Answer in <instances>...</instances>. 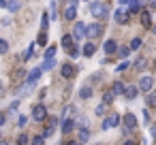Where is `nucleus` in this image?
I'll return each mask as SVG.
<instances>
[{
    "label": "nucleus",
    "mask_w": 156,
    "mask_h": 145,
    "mask_svg": "<svg viewBox=\"0 0 156 145\" xmlns=\"http://www.w3.org/2000/svg\"><path fill=\"white\" fill-rule=\"evenodd\" d=\"M90 13H92V17L103 19V17H107V7L103 2H92L90 5Z\"/></svg>",
    "instance_id": "f257e3e1"
},
{
    "label": "nucleus",
    "mask_w": 156,
    "mask_h": 145,
    "mask_svg": "<svg viewBox=\"0 0 156 145\" xmlns=\"http://www.w3.org/2000/svg\"><path fill=\"white\" fill-rule=\"evenodd\" d=\"M101 34H103V26H101L98 22L86 26V39H98Z\"/></svg>",
    "instance_id": "f03ea898"
},
{
    "label": "nucleus",
    "mask_w": 156,
    "mask_h": 145,
    "mask_svg": "<svg viewBox=\"0 0 156 145\" xmlns=\"http://www.w3.org/2000/svg\"><path fill=\"white\" fill-rule=\"evenodd\" d=\"M45 117H47V109L43 105H34L32 107V119L34 122H43Z\"/></svg>",
    "instance_id": "7ed1b4c3"
},
{
    "label": "nucleus",
    "mask_w": 156,
    "mask_h": 145,
    "mask_svg": "<svg viewBox=\"0 0 156 145\" xmlns=\"http://www.w3.org/2000/svg\"><path fill=\"white\" fill-rule=\"evenodd\" d=\"M41 75H43V71H41V66H37V68H32V71L28 73V77H26V83H28V85H37V81L41 79Z\"/></svg>",
    "instance_id": "20e7f679"
},
{
    "label": "nucleus",
    "mask_w": 156,
    "mask_h": 145,
    "mask_svg": "<svg viewBox=\"0 0 156 145\" xmlns=\"http://www.w3.org/2000/svg\"><path fill=\"white\" fill-rule=\"evenodd\" d=\"M64 17H66L69 22H73V19L77 17V0H69V7H66V11H64Z\"/></svg>",
    "instance_id": "39448f33"
},
{
    "label": "nucleus",
    "mask_w": 156,
    "mask_h": 145,
    "mask_svg": "<svg viewBox=\"0 0 156 145\" xmlns=\"http://www.w3.org/2000/svg\"><path fill=\"white\" fill-rule=\"evenodd\" d=\"M81 39H86V24L77 22L73 28V41H81Z\"/></svg>",
    "instance_id": "423d86ee"
},
{
    "label": "nucleus",
    "mask_w": 156,
    "mask_h": 145,
    "mask_svg": "<svg viewBox=\"0 0 156 145\" xmlns=\"http://www.w3.org/2000/svg\"><path fill=\"white\" fill-rule=\"evenodd\" d=\"M118 124H120V115L111 113L109 117L103 119V126H101V128H103V130H109V128H113V126H118Z\"/></svg>",
    "instance_id": "0eeeda50"
},
{
    "label": "nucleus",
    "mask_w": 156,
    "mask_h": 145,
    "mask_svg": "<svg viewBox=\"0 0 156 145\" xmlns=\"http://www.w3.org/2000/svg\"><path fill=\"white\" fill-rule=\"evenodd\" d=\"M152 85H154V77H141V81H139V92H150L152 90Z\"/></svg>",
    "instance_id": "6e6552de"
},
{
    "label": "nucleus",
    "mask_w": 156,
    "mask_h": 145,
    "mask_svg": "<svg viewBox=\"0 0 156 145\" xmlns=\"http://www.w3.org/2000/svg\"><path fill=\"white\" fill-rule=\"evenodd\" d=\"M124 126H126V132H130L133 128H137V117L133 113H126L124 115Z\"/></svg>",
    "instance_id": "1a4fd4ad"
},
{
    "label": "nucleus",
    "mask_w": 156,
    "mask_h": 145,
    "mask_svg": "<svg viewBox=\"0 0 156 145\" xmlns=\"http://www.w3.org/2000/svg\"><path fill=\"white\" fill-rule=\"evenodd\" d=\"M139 15H141V26H143V28H150V26H152V15H150V11L143 9Z\"/></svg>",
    "instance_id": "9d476101"
},
{
    "label": "nucleus",
    "mask_w": 156,
    "mask_h": 145,
    "mask_svg": "<svg viewBox=\"0 0 156 145\" xmlns=\"http://www.w3.org/2000/svg\"><path fill=\"white\" fill-rule=\"evenodd\" d=\"M115 49H118V43H115L113 39H109V41L103 43V51H105V54H115Z\"/></svg>",
    "instance_id": "9b49d317"
},
{
    "label": "nucleus",
    "mask_w": 156,
    "mask_h": 145,
    "mask_svg": "<svg viewBox=\"0 0 156 145\" xmlns=\"http://www.w3.org/2000/svg\"><path fill=\"white\" fill-rule=\"evenodd\" d=\"M113 19H115V24H126V22H128V13L122 11V9H118L115 15H113Z\"/></svg>",
    "instance_id": "f8f14e48"
},
{
    "label": "nucleus",
    "mask_w": 156,
    "mask_h": 145,
    "mask_svg": "<svg viewBox=\"0 0 156 145\" xmlns=\"http://www.w3.org/2000/svg\"><path fill=\"white\" fill-rule=\"evenodd\" d=\"M5 7H7V11H11V13H15V11H20V7H22V2H20V0H7V2H5Z\"/></svg>",
    "instance_id": "ddd939ff"
},
{
    "label": "nucleus",
    "mask_w": 156,
    "mask_h": 145,
    "mask_svg": "<svg viewBox=\"0 0 156 145\" xmlns=\"http://www.w3.org/2000/svg\"><path fill=\"white\" fill-rule=\"evenodd\" d=\"M143 11V2H141V0H135V2H130V9H128V13H141Z\"/></svg>",
    "instance_id": "4468645a"
},
{
    "label": "nucleus",
    "mask_w": 156,
    "mask_h": 145,
    "mask_svg": "<svg viewBox=\"0 0 156 145\" xmlns=\"http://www.w3.org/2000/svg\"><path fill=\"white\" fill-rule=\"evenodd\" d=\"M73 75H75V68H73L71 64H64V66H62V77H64V79H71Z\"/></svg>",
    "instance_id": "2eb2a0df"
},
{
    "label": "nucleus",
    "mask_w": 156,
    "mask_h": 145,
    "mask_svg": "<svg viewBox=\"0 0 156 145\" xmlns=\"http://www.w3.org/2000/svg\"><path fill=\"white\" fill-rule=\"evenodd\" d=\"M124 88H126V85H124L122 81H115V83L111 85V94H113V96H115V94H124Z\"/></svg>",
    "instance_id": "dca6fc26"
},
{
    "label": "nucleus",
    "mask_w": 156,
    "mask_h": 145,
    "mask_svg": "<svg viewBox=\"0 0 156 145\" xmlns=\"http://www.w3.org/2000/svg\"><path fill=\"white\" fill-rule=\"evenodd\" d=\"M73 128H75V122H73V119H66V122L62 124V132H64V134H69Z\"/></svg>",
    "instance_id": "f3484780"
},
{
    "label": "nucleus",
    "mask_w": 156,
    "mask_h": 145,
    "mask_svg": "<svg viewBox=\"0 0 156 145\" xmlns=\"http://www.w3.org/2000/svg\"><path fill=\"white\" fill-rule=\"evenodd\" d=\"M79 96H81V98H90V96H92V88H90V85H83V88L79 90Z\"/></svg>",
    "instance_id": "a211bd4d"
},
{
    "label": "nucleus",
    "mask_w": 156,
    "mask_h": 145,
    "mask_svg": "<svg viewBox=\"0 0 156 145\" xmlns=\"http://www.w3.org/2000/svg\"><path fill=\"white\" fill-rule=\"evenodd\" d=\"M90 139V130H86V128H79V143H86Z\"/></svg>",
    "instance_id": "6ab92c4d"
},
{
    "label": "nucleus",
    "mask_w": 156,
    "mask_h": 145,
    "mask_svg": "<svg viewBox=\"0 0 156 145\" xmlns=\"http://www.w3.org/2000/svg\"><path fill=\"white\" fill-rule=\"evenodd\" d=\"M73 45H75V43H73V36H64V39H62V47H64V49H73Z\"/></svg>",
    "instance_id": "aec40b11"
},
{
    "label": "nucleus",
    "mask_w": 156,
    "mask_h": 145,
    "mask_svg": "<svg viewBox=\"0 0 156 145\" xmlns=\"http://www.w3.org/2000/svg\"><path fill=\"white\" fill-rule=\"evenodd\" d=\"M94 51H96V47H94L92 43H86V45H83V56H92Z\"/></svg>",
    "instance_id": "412c9836"
},
{
    "label": "nucleus",
    "mask_w": 156,
    "mask_h": 145,
    "mask_svg": "<svg viewBox=\"0 0 156 145\" xmlns=\"http://www.w3.org/2000/svg\"><path fill=\"white\" fill-rule=\"evenodd\" d=\"M124 96L126 98H135L137 96V88H133V85L130 88H124Z\"/></svg>",
    "instance_id": "4be33fe9"
},
{
    "label": "nucleus",
    "mask_w": 156,
    "mask_h": 145,
    "mask_svg": "<svg viewBox=\"0 0 156 145\" xmlns=\"http://www.w3.org/2000/svg\"><path fill=\"white\" fill-rule=\"evenodd\" d=\"M54 56H56V45H51V47L45 49V60H51Z\"/></svg>",
    "instance_id": "5701e85b"
},
{
    "label": "nucleus",
    "mask_w": 156,
    "mask_h": 145,
    "mask_svg": "<svg viewBox=\"0 0 156 145\" xmlns=\"http://www.w3.org/2000/svg\"><path fill=\"white\" fill-rule=\"evenodd\" d=\"M54 66H56V60H45L43 66H41V71H51Z\"/></svg>",
    "instance_id": "b1692460"
},
{
    "label": "nucleus",
    "mask_w": 156,
    "mask_h": 145,
    "mask_svg": "<svg viewBox=\"0 0 156 145\" xmlns=\"http://www.w3.org/2000/svg\"><path fill=\"white\" fill-rule=\"evenodd\" d=\"M133 64H135V68H137V71H143V68H145V60H143V58L133 60Z\"/></svg>",
    "instance_id": "393cba45"
},
{
    "label": "nucleus",
    "mask_w": 156,
    "mask_h": 145,
    "mask_svg": "<svg viewBox=\"0 0 156 145\" xmlns=\"http://www.w3.org/2000/svg\"><path fill=\"white\" fill-rule=\"evenodd\" d=\"M41 28H43V32H45V30L49 28V15H47V13H45V15L41 17Z\"/></svg>",
    "instance_id": "a878e982"
},
{
    "label": "nucleus",
    "mask_w": 156,
    "mask_h": 145,
    "mask_svg": "<svg viewBox=\"0 0 156 145\" xmlns=\"http://www.w3.org/2000/svg\"><path fill=\"white\" fill-rule=\"evenodd\" d=\"M141 45H143V41H141V39H133V41H130V47H128V49H139Z\"/></svg>",
    "instance_id": "bb28decb"
},
{
    "label": "nucleus",
    "mask_w": 156,
    "mask_h": 145,
    "mask_svg": "<svg viewBox=\"0 0 156 145\" xmlns=\"http://www.w3.org/2000/svg\"><path fill=\"white\" fill-rule=\"evenodd\" d=\"M105 111H107V105H105V102H101V105L94 109V113H96V115H105Z\"/></svg>",
    "instance_id": "cd10ccee"
},
{
    "label": "nucleus",
    "mask_w": 156,
    "mask_h": 145,
    "mask_svg": "<svg viewBox=\"0 0 156 145\" xmlns=\"http://www.w3.org/2000/svg\"><path fill=\"white\" fill-rule=\"evenodd\" d=\"M37 45H47V34H45V32H41V34H39V39H37Z\"/></svg>",
    "instance_id": "c85d7f7f"
},
{
    "label": "nucleus",
    "mask_w": 156,
    "mask_h": 145,
    "mask_svg": "<svg viewBox=\"0 0 156 145\" xmlns=\"http://www.w3.org/2000/svg\"><path fill=\"white\" fill-rule=\"evenodd\" d=\"M28 141H30L28 134H20V136H17V145H28Z\"/></svg>",
    "instance_id": "c756f323"
},
{
    "label": "nucleus",
    "mask_w": 156,
    "mask_h": 145,
    "mask_svg": "<svg viewBox=\"0 0 156 145\" xmlns=\"http://www.w3.org/2000/svg\"><path fill=\"white\" fill-rule=\"evenodd\" d=\"M9 51V43L5 39H0V54H7Z\"/></svg>",
    "instance_id": "7c9ffc66"
},
{
    "label": "nucleus",
    "mask_w": 156,
    "mask_h": 145,
    "mask_svg": "<svg viewBox=\"0 0 156 145\" xmlns=\"http://www.w3.org/2000/svg\"><path fill=\"white\" fill-rule=\"evenodd\" d=\"M115 51H118V54H120V56H122V58H126V56H128V54H130V49H128V47H118V49H115Z\"/></svg>",
    "instance_id": "2f4dec72"
},
{
    "label": "nucleus",
    "mask_w": 156,
    "mask_h": 145,
    "mask_svg": "<svg viewBox=\"0 0 156 145\" xmlns=\"http://www.w3.org/2000/svg\"><path fill=\"white\" fill-rule=\"evenodd\" d=\"M128 66H130V62H120V64L115 66V71H118V73H122V71H126Z\"/></svg>",
    "instance_id": "473e14b6"
},
{
    "label": "nucleus",
    "mask_w": 156,
    "mask_h": 145,
    "mask_svg": "<svg viewBox=\"0 0 156 145\" xmlns=\"http://www.w3.org/2000/svg\"><path fill=\"white\" fill-rule=\"evenodd\" d=\"M32 88H34V85H28V83H26V85H24V88L20 90V96H28V92H30Z\"/></svg>",
    "instance_id": "72a5a7b5"
},
{
    "label": "nucleus",
    "mask_w": 156,
    "mask_h": 145,
    "mask_svg": "<svg viewBox=\"0 0 156 145\" xmlns=\"http://www.w3.org/2000/svg\"><path fill=\"white\" fill-rule=\"evenodd\" d=\"M32 51H34V43H32V45H30V47L26 49V54H24V58H26V60H30V58H32Z\"/></svg>",
    "instance_id": "f704fd0d"
},
{
    "label": "nucleus",
    "mask_w": 156,
    "mask_h": 145,
    "mask_svg": "<svg viewBox=\"0 0 156 145\" xmlns=\"http://www.w3.org/2000/svg\"><path fill=\"white\" fill-rule=\"evenodd\" d=\"M54 124H56V122H54ZM54 124H51V126H49V128H47V130H45L43 134H41L43 139H47V136H51V134H54Z\"/></svg>",
    "instance_id": "c9c22d12"
},
{
    "label": "nucleus",
    "mask_w": 156,
    "mask_h": 145,
    "mask_svg": "<svg viewBox=\"0 0 156 145\" xmlns=\"http://www.w3.org/2000/svg\"><path fill=\"white\" fill-rule=\"evenodd\" d=\"M111 100H113V94H111V92H105V96H103V102L107 105V102H111Z\"/></svg>",
    "instance_id": "e433bc0d"
},
{
    "label": "nucleus",
    "mask_w": 156,
    "mask_h": 145,
    "mask_svg": "<svg viewBox=\"0 0 156 145\" xmlns=\"http://www.w3.org/2000/svg\"><path fill=\"white\" fill-rule=\"evenodd\" d=\"M32 145H45V139L43 136H34L32 139Z\"/></svg>",
    "instance_id": "4c0bfd02"
},
{
    "label": "nucleus",
    "mask_w": 156,
    "mask_h": 145,
    "mask_svg": "<svg viewBox=\"0 0 156 145\" xmlns=\"http://www.w3.org/2000/svg\"><path fill=\"white\" fill-rule=\"evenodd\" d=\"M20 107V100H15V102H11V107H9V111H15Z\"/></svg>",
    "instance_id": "58836bf2"
},
{
    "label": "nucleus",
    "mask_w": 156,
    "mask_h": 145,
    "mask_svg": "<svg viewBox=\"0 0 156 145\" xmlns=\"http://www.w3.org/2000/svg\"><path fill=\"white\" fill-rule=\"evenodd\" d=\"M154 102H156V98H154V96L150 94V96H147V105H154Z\"/></svg>",
    "instance_id": "ea45409f"
},
{
    "label": "nucleus",
    "mask_w": 156,
    "mask_h": 145,
    "mask_svg": "<svg viewBox=\"0 0 156 145\" xmlns=\"http://www.w3.org/2000/svg\"><path fill=\"white\" fill-rule=\"evenodd\" d=\"M17 126H26V117H20L17 119Z\"/></svg>",
    "instance_id": "a19ab883"
},
{
    "label": "nucleus",
    "mask_w": 156,
    "mask_h": 145,
    "mask_svg": "<svg viewBox=\"0 0 156 145\" xmlns=\"http://www.w3.org/2000/svg\"><path fill=\"white\" fill-rule=\"evenodd\" d=\"M130 2H135V0H120V5H130Z\"/></svg>",
    "instance_id": "79ce46f5"
},
{
    "label": "nucleus",
    "mask_w": 156,
    "mask_h": 145,
    "mask_svg": "<svg viewBox=\"0 0 156 145\" xmlns=\"http://www.w3.org/2000/svg\"><path fill=\"white\" fill-rule=\"evenodd\" d=\"M5 119H7V117H5V113H0V126L5 124Z\"/></svg>",
    "instance_id": "37998d69"
},
{
    "label": "nucleus",
    "mask_w": 156,
    "mask_h": 145,
    "mask_svg": "<svg viewBox=\"0 0 156 145\" xmlns=\"http://www.w3.org/2000/svg\"><path fill=\"white\" fill-rule=\"evenodd\" d=\"M122 145H135V143H133V141H124Z\"/></svg>",
    "instance_id": "c03bdc74"
},
{
    "label": "nucleus",
    "mask_w": 156,
    "mask_h": 145,
    "mask_svg": "<svg viewBox=\"0 0 156 145\" xmlns=\"http://www.w3.org/2000/svg\"><path fill=\"white\" fill-rule=\"evenodd\" d=\"M66 145H83V143H66Z\"/></svg>",
    "instance_id": "a18cd8bd"
},
{
    "label": "nucleus",
    "mask_w": 156,
    "mask_h": 145,
    "mask_svg": "<svg viewBox=\"0 0 156 145\" xmlns=\"http://www.w3.org/2000/svg\"><path fill=\"white\" fill-rule=\"evenodd\" d=\"M5 2H7V0H0V5H2V7H5Z\"/></svg>",
    "instance_id": "49530a36"
},
{
    "label": "nucleus",
    "mask_w": 156,
    "mask_h": 145,
    "mask_svg": "<svg viewBox=\"0 0 156 145\" xmlns=\"http://www.w3.org/2000/svg\"><path fill=\"white\" fill-rule=\"evenodd\" d=\"M0 145H9V143H5V141H0Z\"/></svg>",
    "instance_id": "de8ad7c7"
},
{
    "label": "nucleus",
    "mask_w": 156,
    "mask_h": 145,
    "mask_svg": "<svg viewBox=\"0 0 156 145\" xmlns=\"http://www.w3.org/2000/svg\"><path fill=\"white\" fill-rule=\"evenodd\" d=\"M54 2H56V0H51V5H54Z\"/></svg>",
    "instance_id": "09e8293b"
},
{
    "label": "nucleus",
    "mask_w": 156,
    "mask_h": 145,
    "mask_svg": "<svg viewBox=\"0 0 156 145\" xmlns=\"http://www.w3.org/2000/svg\"><path fill=\"white\" fill-rule=\"evenodd\" d=\"M86 2H88V0H86Z\"/></svg>",
    "instance_id": "8fccbe9b"
}]
</instances>
